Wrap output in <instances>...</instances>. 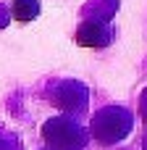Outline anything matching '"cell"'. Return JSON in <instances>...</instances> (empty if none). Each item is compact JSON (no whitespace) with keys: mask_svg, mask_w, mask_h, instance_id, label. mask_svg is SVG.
<instances>
[{"mask_svg":"<svg viewBox=\"0 0 147 150\" xmlns=\"http://www.w3.org/2000/svg\"><path fill=\"white\" fill-rule=\"evenodd\" d=\"M42 137L47 142V150H82L87 145V132L79 121L58 116L50 119L42 127Z\"/></svg>","mask_w":147,"mask_h":150,"instance_id":"obj_1","label":"cell"},{"mask_svg":"<svg viewBox=\"0 0 147 150\" xmlns=\"http://www.w3.org/2000/svg\"><path fill=\"white\" fill-rule=\"evenodd\" d=\"M132 132V113L126 108H103L95 113L92 119V137L105 142V145H113L118 140H124L126 134Z\"/></svg>","mask_w":147,"mask_h":150,"instance_id":"obj_2","label":"cell"},{"mask_svg":"<svg viewBox=\"0 0 147 150\" xmlns=\"http://www.w3.org/2000/svg\"><path fill=\"white\" fill-rule=\"evenodd\" d=\"M50 100L66 113H82L87 108V90L79 82H58L50 87Z\"/></svg>","mask_w":147,"mask_h":150,"instance_id":"obj_3","label":"cell"},{"mask_svg":"<svg viewBox=\"0 0 147 150\" xmlns=\"http://www.w3.org/2000/svg\"><path fill=\"white\" fill-rule=\"evenodd\" d=\"M113 40V29L103 18H87L76 29V42L82 47H105Z\"/></svg>","mask_w":147,"mask_h":150,"instance_id":"obj_4","label":"cell"},{"mask_svg":"<svg viewBox=\"0 0 147 150\" xmlns=\"http://www.w3.org/2000/svg\"><path fill=\"white\" fill-rule=\"evenodd\" d=\"M37 13H39V3L37 0H13V18L16 21H32V18H37Z\"/></svg>","mask_w":147,"mask_h":150,"instance_id":"obj_5","label":"cell"},{"mask_svg":"<svg viewBox=\"0 0 147 150\" xmlns=\"http://www.w3.org/2000/svg\"><path fill=\"white\" fill-rule=\"evenodd\" d=\"M139 111H142V119H145V124H147V90L142 92V103H139Z\"/></svg>","mask_w":147,"mask_h":150,"instance_id":"obj_6","label":"cell"},{"mask_svg":"<svg viewBox=\"0 0 147 150\" xmlns=\"http://www.w3.org/2000/svg\"><path fill=\"white\" fill-rule=\"evenodd\" d=\"M5 24H8V11H5V8L0 5V29H3Z\"/></svg>","mask_w":147,"mask_h":150,"instance_id":"obj_7","label":"cell"}]
</instances>
